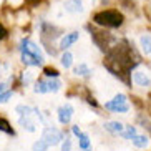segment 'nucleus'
<instances>
[{
  "mask_svg": "<svg viewBox=\"0 0 151 151\" xmlns=\"http://www.w3.org/2000/svg\"><path fill=\"white\" fill-rule=\"evenodd\" d=\"M81 151H90V150H81Z\"/></svg>",
  "mask_w": 151,
  "mask_h": 151,
  "instance_id": "c756f323",
  "label": "nucleus"
},
{
  "mask_svg": "<svg viewBox=\"0 0 151 151\" xmlns=\"http://www.w3.org/2000/svg\"><path fill=\"white\" fill-rule=\"evenodd\" d=\"M60 63H62L63 68H70L71 63H73V55L68 53V52H65V53L62 55V58H60Z\"/></svg>",
  "mask_w": 151,
  "mask_h": 151,
  "instance_id": "a211bd4d",
  "label": "nucleus"
},
{
  "mask_svg": "<svg viewBox=\"0 0 151 151\" xmlns=\"http://www.w3.org/2000/svg\"><path fill=\"white\" fill-rule=\"evenodd\" d=\"M139 47L145 53H151V35H141L139 37Z\"/></svg>",
  "mask_w": 151,
  "mask_h": 151,
  "instance_id": "f8f14e48",
  "label": "nucleus"
},
{
  "mask_svg": "<svg viewBox=\"0 0 151 151\" xmlns=\"http://www.w3.org/2000/svg\"><path fill=\"white\" fill-rule=\"evenodd\" d=\"M15 111L18 113V116H27V115H32V111H33V108L25 106V105H18V106L15 108Z\"/></svg>",
  "mask_w": 151,
  "mask_h": 151,
  "instance_id": "412c9836",
  "label": "nucleus"
},
{
  "mask_svg": "<svg viewBox=\"0 0 151 151\" xmlns=\"http://www.w3.org/2000/svg\"><path fill=\"white\" fill-rule=\"evenodd\" d=\"M78 38H80V33H78V32H70V33H65V35L60 38V48H62V50L70 48V47L75 43Z\"/></svg>",
  "mask_w": 151,
  "mask_h": 151,
  "instance_id": "6e6552de",
  "label": "nucleus"
},
{
  "mask_svg": "<svg viewBox=\"0 0 151 151\" xmlns=\"http://www.w3.org/2000/svg\"><path fill=\"white\" fill-rule=\"evenodd\" d=\"M60 88H62V83H60V80H57V78H53V80H48V90H50V91L57 93Z\"/></svg>",
  "mask_w": 151,
  "mask_h": 151,
  "instance_id": "4be33fe9",
  "label": "nucleus"
},
{
  "mask_svg": "<svg viewBox=\"0 0 151 151\" xmlns=\"http://www.w3.org/2000/svg\"><path fill=\"white\" fill-rule=\"evenodd\" d=\"M0 131H4V133L10 134V136H14V134H15L14 128L10 126V123L5 120V118H0Z\"/></svg>",
  "mask_w": 151,
  "mask_h": 151,
  "instance_id": "f3484780",
  "label": "nucleus"
},
{
  "mask_svg": "<svg viewBox=\"0 0 151 151\" xmlns=\"http://www.w3.org/2000/svg\"><path fill=\"white\" fill-rule=\"evenodd\" d=\"M136 126H124V129H123V133H121V136L124 138V139H133L134 136H136Z\"/></svg>",
  "mask_w": 151,
  "mask_h": 151,
  "instance_id": "dca6fc26",
  "label": "nucleus"
},
{
  "mask_svg": "<svg viewBox=\"0 0 151 151\" xmlns=\"http://www.w3.org/2000/svg\"><path fill=\"white\" fill-rule=\"evenodd\" d=\"M43 75L47 76V78H58V70H55V68H50V67H47V68H43Z\"/></svg>",
  "mask_w": 151,
  "mask_h": 151,
  "instance_id": "5701e85b",
  "label": "nucleus"
},
{
  "mask_svg": "<svg viewBox=\"0 0 151 151\" xmlns=\"http://www.w3.org/2000/svg\"><path fill=\"white\" fill-rule=\"evenodd\" d=\"M42 138L48 143V146H57L60 143H63V133L58 128H53V126H47L43 128V133H42Z\"/></svg>",
  "mask_w": 151,
  "mask_h": 151,
  "instance_id": "39448f33",
  "label": "nucleus"
},
{
  "mask_svg": "<svg viewBox=\"0 0 151 151\" xmlns=\"http://www.w3.org/2000/svg\"><path fill=\"white\" fill-rule=\"evenodd\" d=\"M12 95H14V91H12V90H5V91H0V103L9 101L10 98H12Z\"/></svg>",
  "mask_w": 151,
  "mask_h": 151,
  "instance_id": "b1692460",
  "label": "nucleus"
},
{
  "mask_svg": "<svg viewBox=\"0 0 151 151\" xmlns=\"http://www.w3.org/2000/svg\"><path fill=\"white\" fill-rule=\"evenodd\" d=\"M103 126H105L106 131L115 133V134H121V133H123V129H124V124L120 123V121H106Z\"/></svg>",
  "mask_w": 151,
  "mask_h": 151,
  "instance_id": "9d476101",
  "label": "nucleus"
},
{
  "mask_svg": "<svg viewBox=\"0 0 151 151\" xmlns=\"http://www.w3.org/2000/svg\"><path fill=\"white\" fill-rule=\"evenodd\" d=\"M131 141H133V145L136 148H146L148 145H150V139H148L146 134H136Z\"/></svg>",
  "mask_w": 151,
  "mask_h": 151,
  "instance_id": "2eb2a0df",
  "label": "nucleus"
},
{
  "mask_svg": "<svg viewBox=\"0 0 151 151\" xmlns=\"http://www.w3.org/2000/svg\"><path fill=\"white\" fill-rule=\"evenodd\" d=\"M5 37H7V30H5V27L0 23V40H4Z\"/></svg>",
  "mask_w": 151,
  "mask_h": 151,
  "instance_id": "bb28decb",
  "label": "nucleus"
},
{
  "mask_svg": "<svg viewBox=\"0 0 151 151\" xmlns=\"http://www.w3.org/2000/svg\"><path fill=\"white\" fill-rule=\"evenodd\" d=\"M48 150V143L45 141L43 138L38 139V141L33 143V146H32V151H47Z\"/></svg>",
  "mask_w": 151,
  "mask_h": 151,
  "instance_id": "aec40b11",
  "label": "nucleus"
},
{
  "mask_svg": "<svg viewBox=\"0 0 151 151\" xmlns=\"http://www.w3.org/2000/svg\"><path fill=\"white\" fill-rule=\"evenodd\" d=\"M91 2H95V0H91Z\"/></svg>",
  "mask_w": 151,
  "mask_h": 151,
  "instance_id": "7c9ffc66",
  "label": "nucleus"
},
{
  "mask_svg": "<svg viewBox=\"0 0 151 151\" xmlns=\"http://www.w3.org/2000/svg\"><path fill=\"white\" fill-rule=\"evenodd\" d=\"M133 81L136 85H139V86H150L151 85V78L148 76L146 71H143V70H136L133 73Z\"/></svg>",
  "mask_w": 151,
  "mask_h": 151,
  "instance_id": "1a4fd4ad",
  "label": "nucleus"
},
{
  "mask_svg": "<svg viewBox=\"0 0 151 151\" xmlns=\"http://www.w3.org/2000/svg\"><path fill=\"white\" fill-rule=\"evenodd\" d=\"M93 22L100 27H106V28H118L123 25L124 17L121 12L118 10H101L96 12L93 15Z\"/></svg>",
  "mask_w": 151,
  "mask_h": 151,
  "instance_id": "f03ea898",
  "label": "nucleus"
},
{
  "mask_svg": "<svg viewBox=\"0 0 151 151\" xmlns=\"http://www.w3.org/2000/svg\"><path fill=\"white\" fill-rule=\"evenodd\" d=\"M20 53H22V62L27 67H40L43 63V55H35L28 52H20Z\"/></svg>",
  "mask_w": 151,
  "mask_h": 151,
  "instance_id": "423d86ee",
  "label": "nucleus"
},
{
  "mask_svg": "<svg viewBox=\"0 0 151 151\" xmlns=\"http://www.w3.org/2000/svg\"><path fill=\"white\" fill-rule=\"evenodd\" d=\"M62 151H71V139H70L68 136H65V138H63Z\"/></svg>",
  "mask_w": 151,
  "mask_h": 151,
  "instance_id": "393cba45",
  "label": "nucleus"
},
{
  "mask_svg": "<svg viewBox=\"0 0 151 151\" xmlns=\"http://www.w3.org/2000/svg\"><path fill=\"white\" fill-rule=\"evenodd\" d=\"M78 146H80L81 150H88V148H90V138H88V134H85V133L78 134Z\"/></svg>",
  "mask_w": 151,
  "mask_h": 151,
  "instance_id": "6ab92c4d",
  "label": "nucleus"
},
{
  "mask_svg": "<svg viewBox=\"0 0 151 151\" xmlns=\"http://www.w3.org/2000/svg\"><path fill=\"white\" fill-rule=\"evenodd\" d=\"M71 116H73V106H71L70 103H65V105H62V106L58 108V121L62 124L70 123Z\"/></svg>",
  "mask_w": 151,
  "mask_h": 151,
  "instance_id": "0eeeda50",
  "label": "nucleus"
},
{
  "mask_svg": "<svg viewBox=\"0 0 151 151\" xmlns=\"http://www.w3.org/2000/svg\"><path fill=\"white\" fill-rule=\"evenodd\" d=\"M88 30H90L91 38H93V43L96 45L101 52H105V53H106L108 50L116 43V38L111 35L110 32H106V30H96V28H93L91 25L88 27Z\"/></svg>",
  "mask_w": 151,
  "mask_h": 151,
  "instance_id": "7ed1b4c3",
  "label": "nucleus"
},
{
  "mask_svg": "<svg viewBox=\"0 0 151 151\" xmlns=\"http://www.w3.org/2000/svg\"><path fill=\"white\" fill-rule=\"evenodd\" d=\"M18 123H20V126H22L23 129H27V131H30V133L35 131V121L30 118V115L20 116V118H18Z\"/></svg>",
  "mask_w": 151,
  "mask_h": 151,
  "instance_id": "9b49d317",
  "label": "nucleus"
},
{
  "mask_svg": "<svg viewBox=\"0 0 151 151\" xmlns=\"http://www.w3.org/2000/svg\"><path fill=\"white\" fill-rule=\"evenodd\" d=\"M105 108H106V110L115 111V113H126V111L129 110V105H128L126 96H124L123 93H120V95H116L111 101L105 103Z\"/></svg>",
  "mask_w": 151,
  "mask_h": 151,
  "instance_id": "20e7f679",
  "label": "nucleus"
},
{
  "mask_svg": "<svg viewBox=\"0 0 151 151\" xmlns=\"http://www.w3.org/2000/svg\"><path fill=\"white\" fill-rule=\"evenodd\" d=\"M71 131H73V134H76V136H78V134L81 133V131H80V128H78V124H75V126H71Z\"/></svg>",
  "mask_w": 151,
  "mask_h": 151,
  "instance_id": "cd10ccee",
  "label": "nucleus"
},
{
  "mask_svg": "<svg viewBox=\"0 0 151 151\" xmlns=\"http://www.w3.org/2000/svg\"><path fill=\"white\" fill-rule=\"evenodd\" d=\"M33 91H35V93H40V95L48 93V91H50V90H48V80H38V81H35Z\"/></svg>",
  "mask_w": 151,
  "mask_h": 151,
  "instance_id": "4468645a",
  "label": "nucleus"
},
{
  "mask_svg": "<svg viewBox=\"0 0 151 151\" xmlns=\"http://www.w3.org/2000/svg\"><path fill=\"white\" fill-rule=\"evenodd\" d=\"M5 90H9L7 83H0V91H5Z\"/></svg>",
  "mask_w": 151,
  "mask_h": 151,
  "instance_id": "c85d7f7f",
  "label": "nucleus"
},
{
  "mask_svg": "<svg viewBox=\"0 0 151 151\" xmlns=\"http://www.w3.org/2000/svg\"><path fill=\"white\" fill-rule=\"evenodd\" d=\"M141 63L139 55L126 40L116 42L106 52V57L103 60V67L106 68L113 76H118L123 83L131 86V70Z\"/></svg>",
  "mask_w": 151,
  "mask_h": 151,
  "instance_id": "f257e3e1",
  "label": "nucleus"
},
{
  "mask_svg": "<svg viewBox=\"0 0 151 151\" xmlns=\"http://www.w3.org/2000/svg\"><path fill=\"white\" fill-rule=\"evenodd\" d=\"M73 73L78 76H86L88 78L90 75H91V70H90L88 65H85V63H80V65H76L75 68H73Z\"/></svg>",
  "mask_w": 151,
  "mask_h": 151,
  "instance_id": "ddd939ff",
  "label": "nucleus"
},
{
  "mask_svg": "<svg viewBox=\"0 0 151 151\" xmlns=\"http://www.w3.org/2000/svg\"><path fill=\"white\" fill-rule=\"evenodd\" d=\"M86 103H88V105H91V106H98L96 100H95L93 96H86Z\"/></svg>",
  "mask_w": 151,
  "mask_h": 151,
  "instance_id": "a878e982",
  "label": "nucleus"
}]
</instances>
